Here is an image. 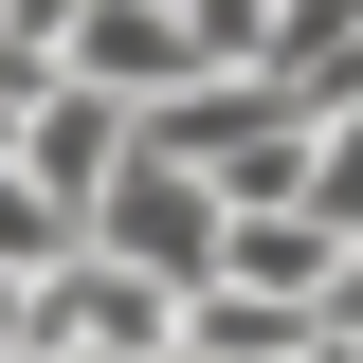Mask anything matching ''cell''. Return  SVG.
<instances>
[{
    "label": "cell",
    "mask_w": 363,
    "mask_h": 363,
    "mask_svg": "<svg viewBox=\"0 0 363 363\" xmlns=\"http://www.w3.org/2000/svg\"><path fill=\"white\" fill-rule=\"evenodd\" d=\"M73 255H109L128 291H164V309H182V291L218 272V200H200V182H182L164 145H128V164L91 182V218H73Z\"/></svg>",
    "instance_id": "obj_1"
},
{
    "label": "cell",
    "mask_w": 363,
    "mask_h": 363,
    "mask_svg": "<svg viewBox=\"0 0 363 363\" xmlns=\"http://www.w3.org/2000/svg\"><path fill=\"white\" fill-rule=\"evenodd\" d=\"M0 164L37 182L55 218H91V182L128 164V109H109V91H73V73H55V91H18V128H0Z\"/></svg>",
    "instance_id": "obj_2"
},
{
    "label": "cell",
    "mask_w": 363,
    "mask_h": 363,
    "mask_svg": "<svg viewBox=\"0 0 363 363\" xmlns=\"http://www.w3.org/2000/svg\"><path fill=\"white\" fill-rule=\"evenodd\" d=\"M55 73H73V91H109V109H164V91H182V18H164V0H73Z\"/></svg>",
    "instance_id": "obj_3"
},
{
    "label": "cell",
    "mask_w": 363,
    "mask_h": 363,
    "mask_svg": "<svg viewBox=\"0 0 363 363\" xmlns=\"http://www.w3.org/2000/svg\"><path fill=\"white\" fill-rule=\"evenodd\" d=\"M255 91H291L309 128H345V109H363V0H272V55H255Z\"/></svg>",
    "instance_id": "obj_4"
},
{
    "label": "cell",
    "mask_w": 363,
    "mask_h": 363,
    "mask_svg": "<svg viewBox=\"0 0 363 363\" xmlns=\"http://www.w3.org/2000/svg\"><path fill=\"white\" fill-rule=\"evenodd\" d=\"M182 18V73H255L272 55V0H164Z\"/></svg>",
    "instance_id": "obj_5"
},
{
    "label": "cell",
    "mask_w": 363,
    "mask_h": 363,
    "mask_svg": "<svg viewBox=\"0 0 363 363\" xmlns=\"http://www.w3.org/2000/svg\"><path fill=\"white\" fill-rule=\"evenodd\" d=\"M55 255H73V218H55V200H37V182H18V164H0V291H37Z\"/></svg>",
    "instance_id": "obj_6"
},
{
    "label": "cell",
    "mask_w": 363,
    "mask_h": 363,
    "mask_svg": "<svg viewBox=\"0 0 363 363\" xmlns=\"http://www.w3.org/2000/svg\"><path fill=\"white\" fill-rule=\"evenodd\" d=\"M309 363H363V327H327V345H309Z\"/></svg>",
    "instance_id": "obj_7"
}]
</instances>
